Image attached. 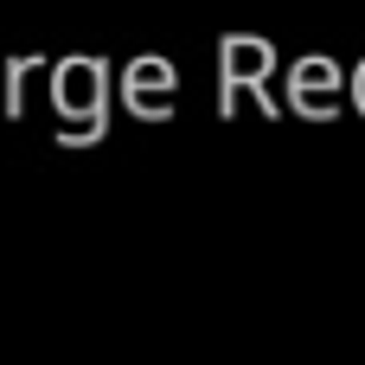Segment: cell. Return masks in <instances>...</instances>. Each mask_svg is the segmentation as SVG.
Returning <instances> with one entry per match:
<instances>
[]
</instances>
